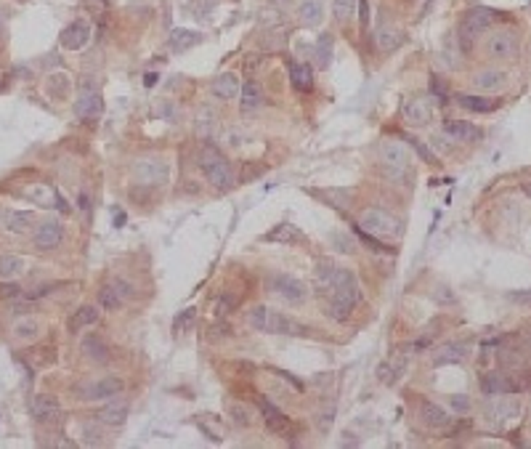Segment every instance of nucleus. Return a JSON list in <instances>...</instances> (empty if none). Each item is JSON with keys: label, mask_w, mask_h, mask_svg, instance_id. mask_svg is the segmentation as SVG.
Masks as SVG:
<instances>
[{"label": "nucleus", "mask_w": 531, "mask_h": 449, "mask_svg": "<svg viewBox=\"0 0 531 449\" xmlns=\"http://www.w3.org/2000/svg\"><path fill=\"white\" fill-rule=\"evenodd\" d=\"M260 417H263L266 428H269L271 433H279V436H282V433H287V428H290L287 414L282 412V410H276L269 399H263V401H260Z\"/></svg>", "instance_id": "nucleus-19"}, {"label": "nucleus", "mask_w": 531, "mask_h": 449, "mask_svg": "<svg viewBox=\"0 0 531 449\" xmlns=\"http://www.w3.org/2000/svg\"><path fill=\"white\" fill-rule=\"evenodd\" d=\"M521 48V40L513 30H497L486 37V56L492 59H515Z\"/></svg>", "instance_id": "nucleus-9"}, {"label": "nucleus", "mask_w": 531, "mask_h": 449, "mask_svg": "<svg viewBox=\"0 0 531 449\" xmlns=\"http://www.w3.org/2000/svg\"><path fill=\"white\" fill-rule=\"evenodd\" d=\"M444 133L452 138V141H476V138H481L479 128H476L473 122H465V120H446Z\"/></svg>", "instance_id": "nucleus-25"}, {"label": "nucleus", "mask_w": 531, "mask_h": 449, "mask_svg": "<svg viewBox=\"0 0 531 449\" xmlns=\"http://www.w3.org/2000/svg\"><path fill=\"white\" fill-rule=\"evenodd\" d=\"M359 282H356V276L351 274L348 269H338V274H335V285H332V290L327 295V316H332V319H338V322H345L348 316H351V311L356 309V303H359Z\"/></svg>", "instance_id": "nucleus-1"}, {"label": "nucleus", "mask_w": 531, "mask_h": 449, "mask_svg": "<svg viewBox=\"0 0 531 449\" xmlns=\"http://www.w3.org/2000/svg\"><path fill=\"white\" fill-rule=\"evenodd\" d=\"M359 229L369 231L372 237H394L398 231V221L394 216H388L385 210H377V207H369L364 210L359 218Z\"/></svg>", "instance_id": "nucleus-7"}, {"label": "nucleus", "mask_w": 531, "mask_h": 449, "mask_svg": "<svg viewBox=\"0 0 531 449\" xmlns=\"http://www.w3.org/2000/svg\"><path fill=\"white\" fill-rule=\"evenodd\" d=\"M467 356V351H465V345H457V343H449L444 348H438L436 351V356H433V367H446V364H460Z\"/></svg>", "instance_id": "nucleus-33"}, {"label": "nucleus", "mask_w": 531, "mask_h": 449, "mask_svg": "<svg viewBox=\"0 0 531 449\" xmlns=\"http://www.w3.org/2000/svg\"><path fill=\"white\" fill-rule=\"evenodd\" d=\"M231 306H234V298H231V295L221 298V300H218V314H226V311H231Z\"/></svg>", "instance_id": "nucleus-46"}, {"label": "nucleus", "mask_w": 531, "mask_h": 449, "mask_svg": "<svg viewBox=\"0 0 531 449\" xmlns=\"http://www.w3.org/2000/svg\"><path fill=\"white\" fill-rule=\"evenodd\" d=\"M290 83L295 90H300V93H309L311 88H313V69L309 64H290Z\"/></svg>", "instance_id": "nucleus-30"}, {"label": "nucleus", "mask_w": 531, "mask_h": 449, "mask_svg": "<svg viewBox=\"0 0 531 449\" xmlns=\"http://www.w3.org/2000/svg\"><path fill=\"white\" fill-rule=\"evenodd\" d=\"M27 200H32L35 205H40V207H53L56 202V191L51 189V187H46V184H30V187H24V191H21Z\"/></svg>", "instance_id": "nucleus-32"}, {"label": "nucleus", "mask_w": 531, "mask_h": 449, "mask_svg": "<svg viewBox=\"0 0 531 449\" xmlns=\"http://www.w3.org/2000/svg\"><path fill=\"white\" fill-rule=\"evenodd\" d=\"M80 391H83V399H88V401H104V399L120 397L125 391V383L120 378H99L83 385Z\"/></svg>", "instance_id": "nucleus-11"}, {"label": "nucleus", "mask_w": 531, "mask_h": 449, "mask_svg": "<svg viewBox=\"0 0 531 449\" xmlns=\"http://www.w3.org/2000/svg\"><path fill=\"white\" fill-rule=\"evenodd\" d=\"M19 274H24V260L19 256H0V279H17Z\"/></svg>", "instance_id": "nucleus-36"}, {"label": "nucleus", "mask_w": 531, "mask_h": 449, "mask_svg": "<svg viewBox=\"0 0 531 449\" xmlns=\"http://www.w3.org/2000/svg\"><path fill=\"white\" fill-rule=\"evenodd\" d=\"M213 96L215 99H221V102H234V99H240V90H242V83L237 75H231V72H221L215 80H213Z\"/></svg>", "instance_id": "nucleus-15"}, {"label": "nucleus", "mask_w": 531, "mask_h": 449, "mask_svg": "<svg viewBox=\"0 0 531 449\" xmlns=\"http://www.w3.org/2000/svg\"><path fill=\"white\" fill-rule=\"evenodd\" d=\"M11 335H14V341L30 343V341H35L40 335V319L37 316H19L11 325Z\"/></svg>", "instance_id": "nucleus-23"}, {"label": "nucleus", "mask_w": 531, "mask_h": 449, "mask_svg": "<svg viewBox=\"0 0 531 449\" xmlns=\"http://www.w3.org/2000/svg\"><path fill=\"white\" fill-rule=\"evenodd\" d=\"M64 240V226L59 218H46V221H40V224L35 226L32 231V245L37 250H56L59 245Z\"/></svg>", "instance_id": "nucleus-10"}, {"label": "nucleus", "mask_w": 531, "mask_h": 449, "mask_svg": "<svg viewBox=\"0 0 531 449\" xmlns=\"http://www.w3.org/2000/svg\"><path fill=\"white\" fill-rule=\"evenodd\" d=\"M335 274H338V266L329 258H322L316 263V269H313V287H316V293L322 295V298H327L329 290H332Z\"/></svg>", "instance_id": "nucleus-18"}, {"label": "nucleus", "mask_w": 531, "mask_h": 449, "mask_svg": "<svg viewBox=\"0 0 531 449\" xmlns=\"http://www.w3.org/2000/svg\"><path fill=\"white\" fill-rule=\"evenodd\" d=\"M96 322H99V309H96V306H83V309H77V314L69 319V327L72 329L93 327Z\"/></svg>", "instance_id": "nucleus-37"}, {"label": "nucleus", "mask_w": 531, "mask_h": 449, "mask_svg": "<svg viewBox=\"0 0 531 449\" xmlns=\"http://www.w3.org/2000/svg\"><path fill=\"white\" fill-rule=\"evenodd\" d=\"M298 19L306 24V27H319L322 19H325V6L319 0H303L298 6Z\"/></svg>", "instance_id": "nucleus-28"}, {"label": "nucleus", "mask_w": 531, "mask_h": 449, "mask_svg": "<svg viewBox=\"0 0 531 449\" xmlns=\"http://www.w3.org/2000/svg\"><path fill=\"white\" fill-rule=\"evenodd\" d=\"M191 325H194V309H184L178 316H175V332H186V329H191Z\"/></svg>", "instance_id": "nucleus-43"}, {"label": "nucleus", "mask_w": 531, "mask_h": 449, "mask_svg": "<svg viewBox=\"0 0 531 449\" xmlns=\"http://www.w3.org/2000/svg\"><path fill=\"white\" fill-rule=\"evenodd\" d=\"M266 240L276 242V245H298V242H303L306 237H303V231L295 224H279L274 231L266 234Z\"/></svg>", "instance_id": "nucleus-27"}, {"label": "nucleus", "mask_w": 531, "mask_h": 449, "mask_svg": "<svg viewBox=\"0 0 531 449\" xmlns=\"http://www.w3.org/2000/svg\"><path fill=\"white\" fill-rule=\"evenodd\" d=\"M359 19H361V27L369 24V0H359Z\"/></svg>", "instance_id": "nucleus-44"}, {"label": "nucleus", "mask_w": 531, "mask_h": 449, "mask_svg": "<svg viewBox=\"0 0 531 449\" xmlns=\"http://www.w3.org/2000/svg\"><path fill=\"white\" fill-rule=\"evenodd\" d=\"M59 414H61V404H59V399L51 397V394H37L32 401V417L37 423H43V426H51L59 420Z\"/></svg>", "instance_id": "nucleus-13"}, {"label": "nucleus", "mask_w": 531, "mask_h": 449, "mask_svg": "<svg viewBox=\"0 0 531 449\" xmlns=\"http://www.w3.org/2000/svg\"><path fill=\"white\" fill-rule=\"evenodd\" d=\"M494 19H497V14H494L492 8H473V11L465 14L463 24H460V32H457V40H460L463 51H470V48H473V43L479 40V35L486 32V30L494 24Z\"/></svg>", "instance_id": "nucleus-5"}, {"label": "nucleus", "mask_w": 531, "mask_h": 449, "mask_svg": "<svg viewBox=\"0 0 531 449\" xmlns=\"http://www.w3.org/2000/svg\"><path fill=\"white\" fill-rule=\"evenodd\" d=\"M83 354H86L88 362H96V364H106L109 362V348L104 343L99 335H88L83 341Z\"/></svg>", "instance_id": "nucleus-29"}, {"label": "nucleus", "mask_w": 531, "mask_h": 449, "mask_svg": "<svg viewBox=\"0 0 531 449\" xmlns=\"http://www.w3.org/2000/svg\"><path fill=\"white\" fill-rule=\"evenodd\" d=\"M229 412H231V420L237 423V426H253L255 423V412H253V407H247V404H231L229 407Z\"/></svg>", "instance_id": "nucleus-39"}, {"label": "nucleus", "mask_w": 531, "mask_h": 449, "mask_svg": "<svg viewBox=\"0 0 531 449\" xmlns=\"http://www.w3.org/2000/svg\"><path fill=\"white\" fill-rule=\"evenodd\" d=\"M523 191H526V194L531 197V184H526V187H523Z\"/></svg>", "instance_id": "nucleus-48"}, {"label": "nucleus", "mask_w": 531, "mask_h": 449, "mask_svg": "<svg viewBox=\"0 0 531 449\" xmlns=\"http://www.w3.org/2000/svg\"><path fill=\"white\" fill-rule=\"evenodd\" d=\"M401 115H404V120L414 125V128H420V125H428L430 117H433V109H430L428 99H423V96H412L404 102V109H401Z\"/></svg>", "instance_id": "nucleus-14"}, {"label": "nucleus", "mask_w": 531, "mask_h": 449, "mask_svg": "<svg viewBox=\"0 0 531 449\" xmlns=\"http://www.w3.org/2000/svg\"><path fill=\"white\" fill-rule=\"evenodd\" d=\"M404 43V32L396 27V24H380L375 30V46L383 53H391L394 48H398Z\"/></svg>", "instance_id": "nucleus-21"}, {"label": "nucleus", "mask_w": 531, "mask_h": 449, "mask_svg": "<svg viewBox=\"0 0 531 449\" xmlns=\"http://www.w3.org/2000/svg\"><path fill=\"white\" fill-rule=\"evenodd\" d=\"M420 414H423L425 426H430V428H446V426H449V420H452L444 407H438V404H433V401H423V410H420Z\"/></svg>", "instance_id": "nucleus-31"}, {"label": "nucleus", "mask_w": 531, "mask_h": 449, "mask_svg": "<svg viewBox=\"0 0 531 449\" xmlns=\"http://www.w3.org/2000/svg\"><path fill=\"white\" fill-rule=\"evenodd\" d=\"M508 72L505 69H481L473 75V88H479L483 93H494L499 88L508 86Z\"/></svg>", "instance_id": "nucleus-17"}, {"label": "nucleus", "mask_w": 531, "mask_h": 449, "mask_svg": "<svg viewBox=\"0 0 531 449\" xmlns=\"http://www.w3.org/2000/svg\"><path fill=\"white\" fill-rule=\"evenodd\" d=\"M200 43H202V32H194V30H173L171 35L173 53H186Z\"/></svg>", "instance_id": "nucleus-26"}, {"label": "nucleus", "mask_w": 531, "mask_h": 449, "mask_svg": "<svg viewBox=\"0 0 531 449\" xmlns=\"http://www.w3.org/2000/svg\"><path fill=\"white\" fill-rule=\"evenodd\" d=\"M407 138H409L412 149L420 155V160H425V162H436V152H430V149L425 146V144H423V141H420V138H417V136H407Z\"/></svg>", "instance_id": "nucleus-42"}, {"label": "nucleus", "mask_w": 531, "mask_h": 449, "mask_svg": "<svg viewBox=\"0 0 531 449\" xmlns=\"http://www.w3.org/2000/svg\"><path fill=\"white\" fill-rule=\"evenodd\" d=\"M32 224H35L32 210H11V213H6V218H3V226H6L8 231H14V234L32 231Z\"/></svg>", "instance_id": "nucleus-24"}, {"label": "nucleus", "mask_w": 531, "mask_h": 449, "mask_svg": "<svg viewBox=\"0 0 531 449\" xmlns=\"http://www.w3.org/2000/svg\"><path fill=\"white\" fill-rule=\"evenodd\" d=\"M131 173H133V181L141 187H162L171 175V168L162 157H138Z\"/></svg>", "instance_id": "nucleus-6"}, {"label": "nucleus", "mask_w": 531, "mask_h": 449, "mask_svg": "<svg viewBox=\"0 0 531 449\" xmlns=\"http://www.w3.org/2000/svg\"><path fill=\"white\" fill-rule=\"evenodd\" d=\"M454 407H460V410H465V407H467V401H465V399H454Z\"/></svg>", "instance_id": "nucleus-47"}, {"label": "nucleus", "mask_w": 531, "mask_h": 449, "mask_svg": "<svg viewBox=\"0 0 531 449\" xmlns=\"http://www.w3.org/2000/svg\"><path fill=\"white\" fill-rule=\"evenodd\" d=\"M88 40H90V24L83 21V19L72 21L67 30L61 32V46H64L67 51H80Z\"/></svg>", "instance_id": "nucleus-16"}, {"label": "nucleus", "mask_w": 531, "mask_h": 449, "mask_svg": "<svg viewBox=\"0 0 531 449\" xmlns=\"http://www.w3.org/2000/svg\"><path fill=\"white\" fill-rule=\"evenodd\" d=\"M457 104L467 109V112H494L499 106V102L494 99H486V96H470V93H460L457 96Z\"/></svg>", "instance_id": "nucleus-34"}, {"label": "nucleus", "mask_w": 531, "mask_h": 449, "mask_svg": "<svg viewBox=\"0 0 531 449\" xmlns=\"http://www.w3.org/2000/svg\"><path fill=\"white\" fill-rule=\"evenodd\" d=\"M329 59H332V37L322 35L319 43H316V64H319V69L329 67Z\"/></svg>", "instance_id": "nucleus-40"}, {"label": "nucleus", "mask_w": 531, "mask_h": 449, "mask_svg": "<svg viewBox=\"0 0 531 449\" xmlns=\"http://www.w3.org/2000/svg\"><path fill=\"white\" fill-rule=\"evenodd\" d=\"M377 155H380V165H383V171L388 178H404L407 173H409V149L401 144V141H383L380 144V149H377Z\"/></svg>", "instance_id": "nucleus-4"}, {"label": "nucleus", "mask_w": 531, "mask_h": 449, "mask_svg": "<svg viewBox=\"0 0 531 449\" xmlns=\"http://www.w3.org/2000/svg\"><path fill=\"white\" fill-rule=\"evenodd\" d=\"M271 287H274V293L282 295L287 303H303L306 295H309V287H306L298 276H290V274L271 276Z\"/></svg>", "instance_id": "nucleus-12"}, {"label": "nucleus", "mask_w": 531, "mask_h": 449, "mask_svg": "<svg viewBox=\"0 0 531 449\" xmlns=\"http://www.w3.org/2000/svg\"><path fill=\"white\" fill-rule=\"evenodd\" d=\"M69 90H72V80H69L64 72H56V75L48 77V93L56 96L59 102H61V99H67Z\"/></svg>", "instance_id": "nucleus-38"}, {"label": "nucleus", "mask_w": 531, "mask_h": 449, "mask_svg": "<svg viewBox=\"0 0 531 449\" xmlns=\"http://www.w3.org/2000/svg\"><path fill=\"white\" fill-rule=\"evenodd\" d=\"M128 412H131V407L125 401H112V404H106V407H102L96 412V420L104 423V426H109V428H120L128 420Z\"/></svg>", "instance_id": "nucleus-20"}, {"label": "nucleus", "mask_w": 531, "mask_h": 449, "mask_svg": "<svg viewBox=\"0 0 531 449\" xmlns=\"http://www.w3.org/2000/svg\"><path fill=\"white\" fill-rule=\"evenodd\" d=\"M430 90H433V93H436V96H438L441 102H444V99H446V96H444V83H441V80H438L436 75L430 77Z\"/></svg>", "instance_id": "nucleus-45"}, {"label": "nucleus", "mask_w": 531, "mask_h": 449, "mask_svg": "<svg viewBox=\"0 0 531 449\" xmlns=\"http://www.w3.org/2000/svg\"><path fill=\"white\" fill-rule=\"evenodd\" d=\"M75 115L80 120H99V115H102V96L90 80L80 83L77 99H75Z\"/></svg>", "instance_id": "nucleus-8"}, {"label": "nucleus", "mask_w": 531, "mask_h": 449, "mask_svg": "<svg viewBox=\"0 0 531 449\" xmlns=\"http://www.w3.org/2000/svg\"><path fill=\"white\" fill-rule=\"evenodd\" d=\"M200 168H202L207 181L213 187H218V189H229L234 184V173H231L229 160L215 146H210V144H205L202 152H200Z\"/></svg>", "instance_id": "nucleus-3"}, {"label": "nucleus", "mask_w": 531, "mask_h": 449, "mask_svg": "<svg viewBox=\"0 0 531 449\" xmlns=\"http://www.w3.org/2000/svg\"><path fill=\"white\" fill-rule=\"evenodd\" d=\"M356 11V0H332V17L338 21H348Z\"/></svg>", "instance_id": "nucleus-41"}, {"label": "nucleus", "mask_w": 531, "mask_h": 449, "mask_svg": "<svg viewBox=\"0 0 531 449\" xmlns=\"http://www.w3.org/2000/svg\"><path fill=\"white\" fill-rule=\"evenodd\" d=\"M99 309L104 311H117L125 303V298L117 293V287H115V282H109V285H104L102 290H99Z\"/></svg>", "instance_id": "nucleus-35"}, {"label": "nucleus", "mask_w": 531, "mask_h": 449, "mask_svg": "<svg viewBox=\"0 0 531 449\" xmlns=\"http://www.w3.org/2000/svg\"><path fill=\"white\" fill-rule=\"evenodd\" d=\"M260 106H263V88H260V83H255V80H247L240 90L242 115H250V112H255Z\"/></svg>", "instance_id": "nucleus-22"}, {"label": "nucleus", "mask_w": 531, "mask_h": 449, "mask_svg": "<svg viewBox=\"0 0 531 449\" xmlns=\"http://www.w3.org/2000/svg\"><path fill=\"white\" fill-rule=\"evenodd\" d=\"M250 327H255L258 332H269V335H303L306 327L298 325L295 319L279 314V311L269 309V306H255L247 314Z\"/></svg>", "instance_id": "nucleus-2"}]
</instances>
